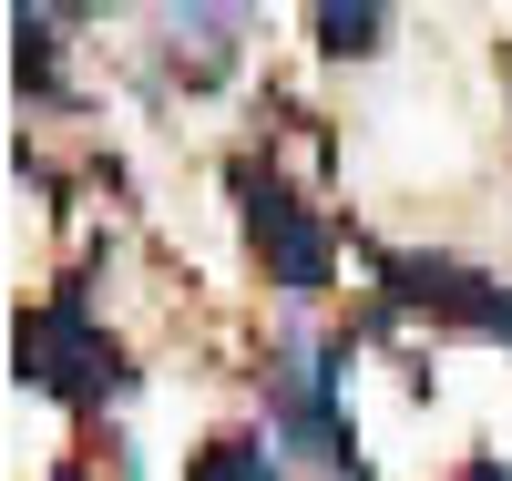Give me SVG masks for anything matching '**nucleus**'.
Instances as JSON below:
<instances>
[{
    "label": "nucleus",
    "instance_id": "obj_1",
    "mask_svg": "<svg viewBox=\"0 0 512 481\" xmlns=\"http://www.w3.org/2000/svg\"><path fill=\"white\" fill-rule=\"evenodd\" d=\"M21 379H31V389H52V400H72V410L123 400V389H134L123 348L93 328V308H82L72 287H62V297H41V308L21 318Z\"/></svg>",
    "mask_w": 512,
    "mask_h": 481
},
{
    "label": "nucleus",
    "instance_id": "obj_2",
    "mask_svg": "<svg viewBox=\"0 0 512 481\" xmlns=\"http://www.w3.org/2000/svg\"><path fill=\"white\" fill-rule=\"evenodd\" d=\"M267 420H277V441L297 461H318V471H349V420H338V348L318 338H287L277 359H267Z\"/></svg>",
    "mask_w": 512,
    "mask_h": 481
},
{
    "label": "nucleus",
    "instance_id": "obj_3",
    "mask_svg": "<svg viewBox=\"0 0 512 481\" xmlns=\"http://www.w3.org/2000/svg\"><path fill=\"white\" fill-rule=\"evenodd\" d=\"M236 195H246V236H256V256L277 267V287L287 297H318L328 277H338V236H328V215L308 205V195H287L277 174H236Z\"/></svg>",
    "mask_w": 512,
    "mask_h": 481
},
{
    "label": "nucleus",
    "instance_id": "obj_4",
    "mask_svg": "<svg viewBox=\"0 0 512 481\" xmlns=\"http://www.w3.org/2000/svg\"><path fill=\"white\" fill-rule=\"evenodd\" d=\"M379 287H390V308L451 318V328L512 348V287H492L482 267H461V256H379Z\"/></svg>",
    "mask_w": 512,
    "mask_h": 481
},
{
    "label": "nucleus",
    "instance_id": "obj_5",
    "mask_svg": "<svg viewBox=\"0 0 512 481\" xmlns=\"http://www.w3.org/2000/svg\"><path fill=\"white\" fill-rule=\"evenodd\" d=\"M185 481H277V461H267V441H205L185 461Z\"/></svg>",
    "mask_w": 512,
    "mask_h": 481
},
{
    "label": "nucleus",
    "instance_id": "obj_6",
    "mask_svg": "<svg viewBox=\"0 0 512 481\" xmlns=\"http://www.w3.org/2000/svg\"><path fill=\"white\" fill-rule=\"evenodd\" d=\"M379 31H390V11H338V0L318 11V41H328L338 62H349V52H379Z\"/></svg>",
    "mask_w": 512,
    "mask_h": 481
},
{
    "label": "nucleus",
    "instance_id": "obj_7",
    "mask_svg": "<svg viewBox=\"0 0 512 481\" xmlns=\"http://www.w3.org/2000/svg\"><path fill=\"white\" fill-rule=\"evenodd\" d=\"M461 481H512V471H502V461H472V471H461Z\"/></svg>",
    "mask_w": 512,
    "mask_h": 481
}]
</instances>
